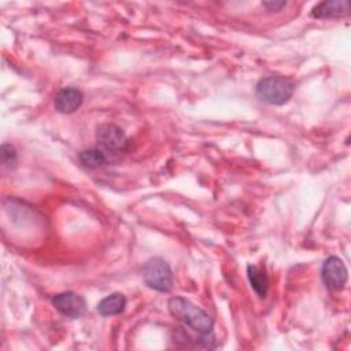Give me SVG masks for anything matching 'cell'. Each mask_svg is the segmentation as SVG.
Segmentation results:
<instances>
[{
  "label": "cell",
  "instance_id": "6da1fadb",
  "mask_svg": "<svg viewBox=\"0 0 351 351\" xmlns=\"http://www.w3.org/2000/svg\"><path fill=\"white\" fill-rule=\"evenodd\" d=\"M167 307L174 318L181 321L185 326L191 328L196 333L206 335L213 332L214 322L211 317L204 310L191 303L188 299L182 296H174L169 300Z\"/></svg>",
  "mask_w": 351,
  "mask_h": 351
},
{
  "label": "cell",
  "instance_id": "7a4b0ae2",
  "mask_svg": "<svg viewBox=\"0 0 351 351\" xmlns=\"http://www.w3.org/2000/svg\"><path fill=\"white\" fill-rule=\"evenodd\" d=\"M295 85L289 78L280 77V75H270L265 77L258 81L255 86L256 96L273 106H282L285 104L293 95Z\"/></svg>",
  "mask_w": 351,
  "mask_h": 351
},
{
  "label": "cell",
  "instance_id": "3957f363",
  "mask_svg": "<svg viewBox=\"0 0 351 351\" xmlns=\"http://www.w3.org/2000/svg\"><path fill=\"white\" fill-rule=\"evenodd\" d=\"M144 282L159 292H169L173 285V273L170 266L162 258H151L143 267Z\"/></svg>",
  "mask_w": 351,
  "mask_h": 351
},
{
  "label": "cell",
  "instance_id": "277c9868",
  "mask_svg": "<svg viewBox=\"0 0 351 351\" xmlns=\"http://www.w3.org/2000/svg\"><path fill=\"white\" fill-rule=\"evenodd\" d=\"M97 143L111 152H121L129 147L125 132L114 123H101L96 130Z\"/></svg>",
  "mask_w": 351,
  "mask_h": 351
},
{
  "label": "cell",
  "instance_id": "5b68a950",
  "mask_svg": "<svg viewBox=\"0 0 351 351\" xmlns=\"http://www.w3.org/2000/svg\"><path fill=\"white\" fill-rule=\"evenodd\" d=\"M321 277L328 289L340 291L347 282L348 271L344 262L339 256H329L322 265Z\"/></svg>",
  "mask_w": 351,
  "mask_h": 351
},
{
  "label": "cell",
  "instance_id": "8992f818",
  "mask_svg": "<svg viewBox=\"0 0 351 351\" xmlns=\"http://www.w3.org/2000/svg\"><path fill=\"white\" fill-rule=\"evenodd\" d=\"M52 304L60 314L69 318H80L86 310L85 299L75 292H62L55 295L52 298Z\"/></svg>",
  "mask_w": 351,
  "mask_h": 351
},
{
  "label": "cell",
  "instance_id": "52a82bcc",
  "mask_svg": "<svg viewBox=\"0 0 351 351\" xmlns=\"http://www.w3.org/2000/svg\"><path fill=\"white\" fill-rule=\"evenodd\" d=\"M84 101V95L80 89L67 86L58 92L53 100L55 110L62 114H71L77 111Z\"/></svg>",
  "mask_w": 351,
  "mask_h": 351
},
{
  "label": "cell",
  "instance_id": "ba28073f",
  "mask_svg": "<svg viewBox=\"0 0 351 351\" xmlns=\"http://www.w3.org/2000/svg\"><path fill=\"white\" fill-rule=\"evenodd\" d=\"M350 14L348 0H326L318 3L311 10V16L317 19H333L341 18Z\"/></svg>",
  "mask_w": 351,
  "mask_h": 351
},
{
  "label": "cell",
  "instance_id": "9c48e42d",
  "mask_svg": "<svg viewBox=\"0 0 351 351\" xmlns=\"http://www.w3.org/2000/svg\"><path fill=\"white\" fill-rule=\"evenodd\" d=\"M125 307H126V298L121 292H114L99 302L97 311L104 317L118 315L125 310Z\"/></svg>",
  "mask_w": 351,
  "mask_h": 351
},
{
  "label": "cell",
  "instance_id": "30bf717a",
  "mask_svg": "<svg viewBox=\"0 0 351 351\" xmlns=\"http://www.w3.org/2000/svg\"><path fill=\"white\" fill-rule=\"evenodd\" d=\"M247 274L251 287L258 293L259 298H265L269 289V277L263 269H259L256 266L248 265L247 266Z\"/></svg>",
  "mask_w": 351,
  "mask_h": 351
},
{
  "label": "cell",
  "instance_id": "8fae6325",
  "mask_svg": "<svg viewBox=\"0 0 351 351\" xmlns=\"http://www.w3.org/2000/svg\"><path fill=\"white\" fill-rule=\"evenodd\" d=\"M78 159L85 167H89V169L100 167L107 162L106 154L99 148H88L81 151L78 155Z\"/></svg>",
  "mask_w": 351,
  "mask_h": 351
},
{
  "label": "cell",
  "instance_id": "7c38bea8",
  "mask_svg": "<svg viewBox=\"0 0 351 351\" xmlns=\"http://www.w3.org/2000/svg\"><path fill=\"white\" fill-rule=\"evenodd\" d=\"M16 159V151L12 145L10 144H3L1 145V160L4 165H12Z\"/></svg>",
  "mask_w": 351,
  "mask_h": 351
},
{
  "label": "cell",
  "instance_id": "4fadbf2b",
  "mask_svg": "<svg viewBox=\"0 0 351 351\" xmlns=\"http://www.w3.org/2000/svg\"><path fill=\"white\" fill-rule=\"evenodd\" d=\"M262 5L267 11H278L287 5V1H265V3H262Z\"/></svg>",
  "mask_w": 351,
  "mask_h": 351
}]
</instances>
